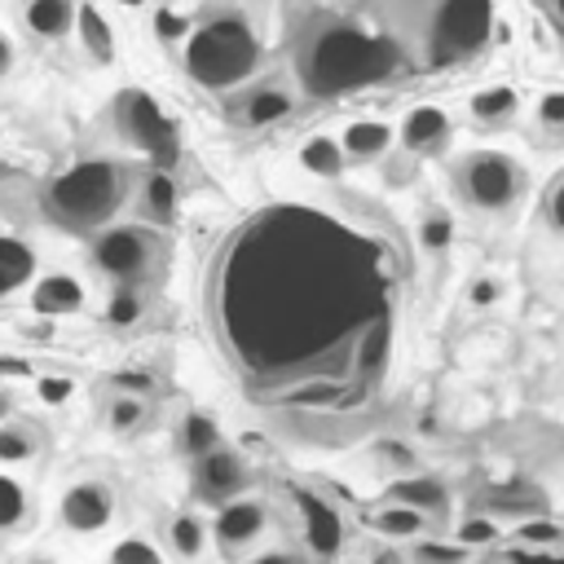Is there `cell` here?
<instances>
[{
	"instance_id": "cell-1",
	"label": "cell",
	"mask_w": 564,
	"mask_h": 564,
	"mask_svg": "<svg viewBox=\"0 0 564 564\" xmlns=\"http://www.w3.org/2000/svg\"><path fill=\"white\" fill-rule=\"evenodd\" d=\"M207 308L256 405L357 410L392 361V251L322 207H269L225 242Z\"/></svg>"
},
{
	"instance_id": "cell-2",
	"label": "cell",
	"mask_w": 564,
	"mask_h": 564,
	"mask_svg": "<svg viewBox=\"0 0 564 564\" xmlns=\"http://www.w3.org/2000/svg\"><path fill=\"white\" fill-rule=\"evenodd\" d=\"M128 203V167L115 159H79L44 185V216L66 234L106 229Z\"/></svg>"
},
{
	"instance_id": "cell-3",
	"label": "cell",
	"mask_w": 564,
	"mask_h": 564,
	"mask_svg": "<svg viewBox=\"0 0 564 564\" xmlns=\"http://www.w3.org/2000/svg\"><path fill=\"white\" fill-rule=\"evenodd\" d=\"M185 75L198 84V88H212V93H234L242 88L256 66H260V35L251 31L247 18L238 13H216V18H203L198 26H189L185 35Z\"/></svg>"
},
{
	"instance_id": "cell-4",
	"label": "cell",
	"mask_w": 564,
	"mask_h": 564,
	"mask_svg": "<svg viewBox=\"0 0 564 564\" xmlns=\"http://www.w3.org/2000/svg\"><path fill=\"white\" fill-rule=\"evenodd\" d=\"M110 123L119 141L145 154L154 167H172L181 159V132L172 115L159 106V97H150L145 88H119L110 101Z\"/></svg>"
},
{
	"instance_id": "cell-5",
	"label": "cell",
	"mask_w": 564,
	"mask_h": 564,
	"mask_svg": "<svg viewBox=\"0 0 564 564\" xmlns=\"http://www.w3.org/2000/svg\"><path fill=\"white\" fill-rule=\"evenodd\" d=\"M454 189L471 212L502 216L524 194V167L502 150H471L454 163Z\"/></svg>"
},
{
	"instance_id": "cell-6",
	"label": "cell",
	"mask_w": 564,
	"mask_h": 564,
	"mask_svg": "<svg viewBox=\"0 0 564 564\" xmlns=\"http://www.w3.org/2000/svg\"><path fill=\"white\" fill-rule=\"evenodd\" d=\"M379 75H383V62H379L375 44H366L352 31L322 35L304 62V79L313 93H339V88H352V84H366Z\"/></svg>"
},
{
	"instance_id": "cell-7",
	"label": "cell",
	"mask_w": 564,
	"mask_h": 564,
	"mask_svg": "<svg viewBox=\"0 0 564 564\" xmlns=\"http://www.w3.org/2000/svg\"><path fill=\"white\" fill-rule=\"evenodd\" d=\"M88 260L110 282H141L159 260V238L150 225H106L93 234Z\"/></svg>"
},
{
	"instance_id": "cell-8",
	"label": "cell",
	"mask_w": 564,
	"mask_h": 564,
	"mask_svg": "<svg viewBox=\"0 0 564 564\" xmlns=\"http://www.w3.org/2000/svg\"><path fill=\"white\" fill-rule=\"evenodd\" d=\"M494 26V0H441L432 22V62H458L471 57Z\"/></svg>"
},
{
	"instance_id": "cell-9",
	"label": "cell",
	"mask_w": 564,
	"mask_h": 564,
	"mask_svg": "<svg viewBox=\"0 0 564 564\" xmlns=\"http://www.w3.org/2000/svg\"><path fill=\"white\" fill-rule=\"evenodd\" d=\"M291 502L300 516V542H304L308 564H330L344 551V516L335 511V502L300 485H291Z\"/></svg>"
},
{
	"instance_id": "cell-10",
	"label": "cell",
	"mask_w": 564,
	"mask_h": 564,
	"mask_svg": "<svg viewBox=\"0 0 564 564\" xmlns=\"http://www.w3.org/2000/svg\"><path fill=\"white\" fill-rule=\"evenodd\" d=\"M189 463H194L189 485H194V498H198L203 507H225L229 498L247 494L251 471H247V458H242L234 445L220 441L216 449H207V454H198V458H189Z\"/></svg>"
},
{
	"instance_id": "cell-11",
	"label": "cell",
	"mask_w": 564,
	"mask_h": 564,
	"mask_svg": "<svg viewBox=\"0 0 564 564\" xmlns=\"http://www.w3.org/2000/svg\"><path fill=\"white\" fill-rule=\"evenodd\" d=\"M115 507H119L115 485L101 476H84V480L66 485V494L57 502V520L70 533H101L115 520Z\"/></svg>"
},
{
	"instance_id": "cell-12",
	"label": "cell",
	"mask_w": 564,
	"mask_h": 564,
	"mask_svg": "<svg viewBox=\"0 0 564 564\" xmlns=\"http://www.w3.org/2000/svg\"><path fill=\"white\" fill-rule=\"evenodd\" d=\"M264 529H269V507L260 498H247V494L229 498L212 516V542H216V551L225 560H238L242 551H251Z\"/></svg>"
},
{
	"instance_id": "cell-13",
	"label": "cell",
	"mask_w": 564,
	"mask_h": 564,
	"mask_svg": "<svg viewBox=\"0 0 564 564\" xmlns=\"http://www.w3.org/2000/svg\"><path fill=\"white\" fill-rule=\"evenodd\" d=\"M449 132H454V123H449V115H445L441 106H414V110L401 119L397 141H401L405 154L432 159V154H441V150L449 145Z\"/></svg>"
},
{
	"instance_id": "cell-14",
	"label": "cell",
	"mask_w": 564,
	"mask_h": 564,
	"mask_svg": "<svg viewBox=\"0 0 564 564\" xmlns=\"http://www.w3.org/2000/svg\"><path fill=\"white\" fill-rule=\"evenodd\" d=\"M291 93L282 88V84H256V88H247L242 97H234L229 101V119L238 123V128H251V132H260V128H273V123H282L286 115H291Z\"/></svg>"
},
{
	"instance_id": "cell-15",
	"label": "cell",
	"mask_w": 564,
	"mask_h": 564,
	"mask_svg": "<svg viewBox=\"0 0 564 564\" xmlns=\"http://www.w3.org/2000/svg\"><path fill=\"white\" fill-rule=\"evenodd\" d=\"M176 212H181V194H176L172 167H150L141 176V185H137V216H141V225L167 229V225H176Z\"/></svg>"
},
{
	"instance_id": "cell-16",
	"label": "cell",
	"mask_w": 564,
	"mask_h": 564,
	"mask_svg": "<svg viewBox=\"0 0 564 564\" xmlns=\"http://www.w3.org/2000/svg\"><path fill=\"white\" fill-rule=\"evenodd\" d=\"M84 282L75 273H44L31 282V308L40 317H70L84 308Z\"/></svg>"
},
{
	"instance_id": "cell-17",
	"label": "cell",
	"mask_w": 564,
	"mask_h": 564,
	"mask_svg": "<svg viewBox=\"0 0 564 564\" xmlns=\"http://www.w3.org/2000/svg\"><path fill=\"white\" fill-rule=\"evenodd\" d=\"M339 145H344L348 163H375L397 145V128L383 123V119H352L339 132Z\"/></svg>"
},
{
	"instance_id": "cell-18",
	"label": "cell",
	"mask_w": 564,
	"mask_h": 564,
	"mask_svg": "<svg viewBox=\"0 0 564 564\" xmlns=\"http://www.w3.org/2000/svg\"><path fill=\"white\" fill-rule=\"evenodd\" d=\"M75 40H79V48L88 53V62H97V66H110L115 53H119L115 26H110V18H106L97 4H79V9H75Z\"/></svg>"
},
{
	"instance_id": "cell-19",
	"label": "cell",
	"mask_w": 564,
	"mask_h": 564,
	"mask_svg": "<svg viewBox=\"0 0 564 564\" xmlns=\"http://www.w3.org/2000/svg\"><path fill=\"white\" fill-rule=\"evenodd\" d=\"M467 110H471V123H480V128L498 132V128L516 123V115H520V93H516L511 84H489V88L471 93Z\"/></svg>"
},
{
	"instance_id": "cell-20",
	"label": "cell",
	"mask_w": 564,
	"mask_h": 564,
	"mask_svg": "<svg viewBox=\"0 0 564 564\" xmlns=\"http://www.w3.org/2000/svg\"><path fill=\"white\" fill-rule=\"evenodd\" d=\"M388 498H392V502H405V507H414V511H423L427 520H436V516L449 511V489H445L436 476H401V480L388 485Z\"/></svg>"
},
{
	"instance_id": "cell-21",
	"label": "cell",
	"mask_w": 564,
	"mask_h": 564,
	"mask_svg": "<svg viewBox=\"0 0 564 564\" xmlns=\"http://www.w3.org/2000/svg\"><path fill=\"white\" fill-rule=\"evenodd\" d=\"M75 0H22V26L40 40H62L75 31Z\"/></svg>"
},
{
	"instance_id": "cell-22",
	"label": "cell",
	"mask_w": 564,
	"mask_h": 564,
	"mask_svg": "<svg viewBox=\"0 0 564 564\" xmlns=\"http://www.w3.org/2000/svg\"><path fill=\"white\" fill-rule=\"evenodd\" d=\"M26 282H35V251L22 238L0 234V300L22 291Z\"/></svg>"
},
{
	"instance_id": "cell-23",
	"label": "cell",
	"mask_w": 564,
	"mask_h": 564,
	"mask_svg": "<svg viewBox=\"0 0 564 564\" xmlns=\"http://www.w3.org/2000/svg\"><path fill=\"white\" fill-rule=\"evenodd\" d=\"M300 167H304L308 176H317V181H339L344 167H348V154H344L339 137L317 132V137H308V141L300 145Z\"/></svg>"
},
{
	"instance_id": "cell-24",
	"label": "cell",
	"mask_w": 564,
	"mask_h": 564,
	"mask_svg": "<svg viewBox=\"0 0 564 564\" xmlns=\"http://www.w3.org/2000/svg\"><path fill=\"white\" fill-rule=\"evenodd\" d=\"M489 511L494 516H542L546 511V498L538 485H524V480H511V485H498L489 489Z\"/></svg>"
},
{
	"instance_id": "cell-25",
	"label": "cell",
	"mask_w": 564,
	"mask_h": 564,
	"mask_svg": "<svg viewBox=\"0 0 564 564\" xmlns=\"http://www.w3.org/2000/svg\"><path fill=\"white\" fill-rule=\"evenodd\" d=\"M40 454V427L22 414H9L0 423V463H31Z\"/></svg>"
},
{
	"instance_id": "cell-26",
	"label": "cell",
	"mask_w": 564,
	"mask_h": 564,
	"mask_svg": "<svg viewBox=\"0 0 564 564\" xmlns=\"http://www.w3.org/2000/svg\"><path fill=\"white\" fill-rule=\"evenodd\" d=\"M167 546H172V555L185 560V564L203 560V551H207V524H203L194 511H176V516L167 520Z\"/></svg>"
},
{
	"instance_id": "cell-27",
	"label": "cell",
	"mask_w": 564,
	"mask_h": 564,
	"mask_svg": "<svg viewBox=\"0 0 564 564\" xmlns=\"http://www.w3.org/2000/svg\"><path fill=\"white\" fill-rule=\"evenodd\" d=\"M220 441H225V436H220V423H216L212 414H203V410H189V414L176 423V445H181L185 458H198V454L216 449Z\"/></svg>"
},
{
	"instance_id": "cell-28",
	"label": "cell",
	"mask_w": 564,
	"mask_h": 564,
	"mask_svg": "<svg viewBox=\"0 0 564 564\" xmlns=\"http://www.w3.org/2000/svg\"><path fill=\"white\" fill-rule=\"evenodd\" d=\"M370 529L383 533V538H419V533L427 529V516L414 511V507H405V502H392V498H388V507H379V511L370 516Z\"/></svg>"
},
{
	"instance_id": "cell-29",
	"label": "cell",
	"mask_w": 564,
	"mask_h": 564,
	"mask_svg": "<svg viewBox=\"0 0 564 564\" xmlns=\"http://www.w3.org/2000/svg\"><path fill=\"white\" fill-rule=\"evenodd\" d=\"M141 313H145V300H141V291H137V282H115V291H110V300H106V326H115V330H128V326H137L141 322Z\"/></svg>"
},
{
	"instance_id": "cell-30",
	"label": "cell",
	"mask_w": 564,
	"mask_h": 564,
	"mask_svg": "<svg viewBox=\"0 0 564 564\" xmlns=\"http://www.w3.org/2000/svg\"><path fill=\"white\" fill-rule=\"evenodd\" d=\"M145 419H150V405H145L137 392H115V397L106 401V427H110L115 436H132Z\"/></svg>"
},
{
	"instance_id": "cell-31",
	"label": "cell",
	"mask_w": 564,
	"mask_h": 564,
	"mask_svg": "<svg viewBox=\"0 0 564 564\" xmlns=\"http://www.w3.org/2000/svg\"><path fill=\"white\" fill-rule=\"evenodd\" d=\"M26 516H31V498H26V489H22L13 476L0 471V533L22 529Z\"/></svg>"
},
{
	"instance_id": "cell-32",
	"label": "cell",
	"mask_w": 564,
	"mask_h": 564,
	"mask_svg": "<svg viewBox=\"0 0 564 564\" xmlns=\"http://www.w3.org/2000/svg\"><path fill=\"white\" fill-rule=\"evenodd\" d=\"M533 123L546 141H564V88H546L533 106Z\"/></svg>"
},
{
	"instance_id": "cell-33",
	"label": "cell",
	"mask_w": 564,
	"mask_h": 564,
	"mask_svg": "<svg viewBox=\"0 0 564 564\" xmlns=\"http://www.w3.org/2000/svg\"><path fill=\"white\" fill-rule=\"evenodd\" d=\"M516 542H524V546H564V529L546 516H524L516 524Z\"/></svg>"
},
{
	"instance_id": "cell-34",
	"label": "cell",
	"mask_w": 564,
	"mask_h": 564,
	"mask_svg": "<svg viewBox=\"0 0 564 564\" xmlns=\"http://www.w3.org/2000/svg\"><path fill=\"white\" fill-rule=\"evenodd\" d=\"M106 564H167V560H163V551H159L154 542H145V538H123V542L110 546V560H106Z\"/></svg>"
},
{
	"instance_id": "cell-35",
	"label": "cell",
	"mask_w": 564,
	"mask_h": 564,
	"mask_svg": "<svg viewBox=\"0 0 564 564\" xmlns=\"http://www.w3.org/2000/svg\"><path fill=\"white\" fill-rule=\"evenodd\" d=\"M449 238H454V220H449L445 212L423 216V225H419V247H423L427 256H441V251L449 247Z\"/></svg>"
},
{
	"instance_id": "cell-36",
	"label": "cell",
	"mask_w": 564,
	"mask_h": 564,
	"mask_svg": "<svg viewBox=\"0 0 564 564\" xmlns=\"http://www.w3.org/2000/svg\"><path fill=\"white\" fill-rule=\"evenodd\" d=\"M458 542L471 551V546H494L498 542V516H471L458 524Z\"/></svg>"
},
{
	"instance_id": "cell-37",
	"label": "cell",
	"mask_w": 564,
	"mask_h": 564,
	"mask_svg": "<svg viewBox=\"0 0 564 564\" xmlns=\"http://www.w3.org/2000/svg\"><path fill=\"white\" fill-rule=\"evenodd\" d=\"M502 560L507 564H564V546H524V542H516V546L502 551Z\"/></svg>"
},
{
	"instance_id": "cell-38",
	"label": "cell",
	"mask_w": 564,
	"mask_h": 564,
	"mask_svg": "<svg viewBox=\"0 0 564 564\" xmlns=\"http://www.w3.org/2000/svg\"><path fill=\"white\" fill-rule=\"evenodd\" d=\"M414 564H467V546H441V542H419L414 546Z\"/></svg>"
},
{
	"instance_id": "cell-39",
	"label": "cell",
	"mask_w": 564,
	"mask_h": 564,
	"mask_svg": "<svg viewBox=\"0 0 564 564\" xmlns=\"http://www.w3.org/2000/svg\"><path fill=\"white\" fill-rule=\"evenodd\" d=\"M542 212H546V225L555 229V238H564V172H555V181L546 185Z\"/></svg>"
},
{
	"instance_id": "cell-40",
	"label": "cell",
	"mask_w": 564,
	"mask_h": 564,
	"mask_svg": "<svg viewBox=\"0 0 564 564\" xmlns=\"http://www.w3.org/2000/svg\"><path fill=\"white\" fill-rule=\"evenodd\" d=\"M154 31H159V40H167V44H185V35H189V22L181 18V13H172V9H159L154 13Z\"/></svg>"
},
{
	"instance_id": "cell-41",
	"label": "cell",
	"mask_w": 564,
	"mask_h": 564,
	"mask_svg": "<svg viewBox=\"0 0 564 564\" xmlns=\"http://www.w3.org/2000/svg\"><path fill=\"white\" fill-rule=\"evenodd\" d=\"M498 300H502V286L494 278H471V286H467V304L471 308H489Z\"/></svg>"
},
{
	"instance_id": "cell-42",
	"label": "cell",
	"mask_w": 564,
	"mask_h": 564,
	"mask_svg": "<svg viewBox=\"0 0 564 564\" xmlns=\"http://www.w3.org/2000/svg\"><path fill=\"white\" fill-rule=\"evenodd\" d=\"M379 458L392 467V471H410L414 467V449L405 441H379Z\"/></svg>"
},
{
	"instance_id": "cell-43",
	"label": "cell",
	"mask_w": 564,
	"mask_h": 564,
	"mask_svg": "<svg viewBox=\"0 0 564 564\" xmlns=\"http://www.w3.org/2000/svg\"><path fill=\"white\" fill-rule=\"evenodd\" d=\"M70 392H75V383H70V379H62V375L40 379V401H48V405H62Z\"/></svg>"
},
{
	"instance_id": "cell-44",
	"label": "cell",
	"mask_w": 564,
	"mask_h": 564,
	"mask_svg": "<svg viewBox=\"0 0 564 564\" xmlns=\"http://www.w3.org/2000/svg\"><path fill=\"white\" fill-rule=\"evenodd\" d=\"M247 564H304L295 551H286V546H273V551H264V555H256V560H247Z\"/></svg>"
},
{
	"instance_id": "cell-45",
	"label": "cell",
	"mask_w": 564,
	"mask_h": 564,
	"mask_svg": "<svg viewBox=\"0 0 564 564\" xmlns=\"http://www.w3.org/2000/svg\"><path fill=\"white\" fill-rule=\"evenodd\" d=\"M13 62H18V48H13V40L0 31V79L13 70Z\"/></svg>"
},
{
	"instance_id": "cell-46",
	"label": "cell",
	"mask_w": 564,
	"mask_h": 564,
	"mask_svg": "<svg viewBox=\"0 0 564 564\" xmlns=\"http://www.w3.org/2000/svg\"><path fill=\"white\" fill-rule=\"evenodd\" d=\"M9 414H13V397H9V392H4V388H0V423H4V419H9Z\"/></svg>"
},
{
	"instance_id": "cell-47",
	"label": "cell",
	"mask_w": 564,
	"mask_h": 564,
	"mask_svg": "<svg viewBox=\"0 0 564 564\" xmlns=\"http://www.w3.org/2000/svg\"><path fill=\"white\" fill-rule=\"evenodd\" d=\"M26 564H57V560H48V555H31Z\"/></svg>"
},
{
	"instance_id": "cell-48",
	"label": "cell",
	"mask_w": 564,
	"mask_h": 564,
	"mask_svg": "<svg viewBox=\"0 0 564 564\" xmlns=\"http://www.w3.org/2000/svg\"><path fill=\"white\" fill-rule=\"evenodd\" d=\"M119 4H128V9H137V4H145V0H119Z\"/></svg>"
},
{
	"instance_id": "cell-49",
	"label": "cell",
	"mask_w": 564,
	"mask_h": 564,
	"mask_svg": "<svg viewBox=\"0 0 564 564\" xmlns=\"http://www.w3.org/2000/svg\"><path fill=\"white\" fill-rule=\"evenodd\" d=\"M555 9H560V18H564V0H555Z\"/></svg>"
},
{
	"instance_id": "cell-50",
	"label": "cell",
	"mask_w": 564,
	"mask_h": 564,
	"mask_svg": "<svg viewBox=\"0 0 564 564\" xmlns=\"http://www.w3.org/2000/svg\"><path fill=\"white\" fill-rule=\"evenodd\" d=\"M489 564H507V560H502V555H498V560H489Z\"/></svg>"
},
{
	"instance_id": "cell-51",
	"label": "cell",
	"mask_w": 564,
	"mask_h": 564,
	"mask_svg": "<svg viewBox=\"0 0 564 564\" xmlns=\"http://www.w3.org/2000/svg\"><path fill=\"white\" fill-rule=\"evenodd\" d=\"M560 445H564V441H560Z\"/></svg>"
}]
</instances>
